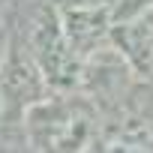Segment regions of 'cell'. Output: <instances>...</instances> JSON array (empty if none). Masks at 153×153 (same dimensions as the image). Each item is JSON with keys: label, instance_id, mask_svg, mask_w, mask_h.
Instances as JSON below:
<instances>
[{"label": "cell", "instance_id": "277c9868", "mask_svg": "<svg viewBox=\"0 0 153 153\" xmlns=\"http://www.w3.org/2000/svg\"><path fill=\"white\" fill-rule=\"evenodd\" d=\"M153 6V0H111V24L132 21Z\"/></svg>", "mask_w": 153, "mask_h": 153}, {"label": "cell", "instance_id": "6da1fadb", "mask_svg": "<svg viewBox=\"0 0 153 153\" xmlns=\"http://www.w3.org/2000/svg\"><path fill=\"white\" fill-rule=\"evenodd\" d=\"M12 27L21 33L30 57L36 60L42 78L48 84V90H78L84 60L69 48V42L60 30V18L48 6V0L33 6L27 12V18L21 24H12Z\"/></svg>", "mask_w": 153, "mask_h": 153}, {"label": "cell", "instance_id": "52a82bcc", "mask_svg": "<svg viewBox=\"0 0 153 153\" xmlns=\"http://www.w3.org/2000/svg\"><path fill=\"white\" fill-rule=\"evenodd\" d=\"M3 27H6V12H3V6H0V33H3Z\"/></svg>", "mask_w": 153, "mask_h": 153}, {"label": "cell", "instance_id": "8992f818", "mask_svg": "<svg viewBox=\"0 0 153 153\" xmlns=\"http://www.w3.org/2000/svg\"><path fill=\"white\" fill-rule=\"evenodd\" d=\"M3 54H6V27L0 33V63H3Z\"/></svg>", "mask_w": 153, "mask_h": 153}, {"label": "cell", "instance_id": "7a4b0ae2", "mask_svg": "<svg viewBox=\"0 0 153 153\" xmlns=\"http://www.w3.org/2000/svg\"><path fill=\"white\" fill-rule=\"evenodd\" d=\"M48 93V84L42 78V72L36 60L30 57L21 33L9 24L6 27V54L0 63V108L6 117H18Z\"/></svg>", "mask_w": 153, "mask_h": 153}, {"label": "cell", "instance_id": "5b68a950", "mask_svg": "<svg viewBox=\"0 0 153 153\" xmlns=\"http://www.w3.org/2000/svg\"><path fill=\"white\" fill-rule=\"evenodd\" d=\"M48 6L54 12L63 9H90V6H111V0H48Z\"/></svg>", "mask_w": 153, "mask_h": 153}, {"label": "cell", "instance_id": "3957f363", "mask_svg": "<svg viewBox=\"0 0 153 153\" xmlns=\"http://www.w3.org/2000/svg\"><path fill=\"white\" fill-rule=\"evenodd\" d=\"M60 30L69 48L87 60L99 48L111 42V6H90V9H63L57 12Z\"/></svg>", "mask_w": 153, "mask_h": 153}]
</instances>
